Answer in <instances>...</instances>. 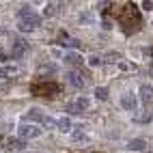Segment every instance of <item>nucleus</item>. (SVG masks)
I'll return each instance as SVG.
<instances>
[{"label":"nucleus","mask_w":153,"mask_h":153,"mask_svg":"<svg viewBox=\"0 0 153 153\" xmlns=\"http://www.w3.org/2000/svg\"><path fill=\"white\" fill-rule=\"evenodd\" d=\"M95 97H97V99H101V101H106V99H108V88L97 86V88H95Z\"/></svg>","instance_id":"a211bd4d"},{"label":"nucleus","mask_w":153,"mask_h":153,"mask_svg":"<svg viewBox=\"0 0 153 153\" xmlns=\"http://www.w3.org/2000/svg\"><path fill=\"white\" fill-rule=\"evenodd\" d=\"M127 149L129 151H145L147 149V142L142 140V138H134V140L127 142Z\"/></svg>","instance_id":"9b49d317"},{"label":"nucleus","mask_w":153,"mask_h":153,"mask_svg":"<svg viewBox=\"0 0 153 153\" xmlns=\"http://www.w3.org/2000/svg\"><path fill=\"white\" fill-rule=\"evenodd\" d=\"M58 43L60 45H67V48H76L78 45V41H76V39H71L65 30H60V33H58Z\"/></svg>","instance_id":"9d476101"},{"label":"nucleus","mask_w":153,"mask_h":153,"mask_svg":"<svg viewBox=\"0 0 153 153\" xmlns=\"http://www.w3.org/2000/svg\"><path fill=\"white\" fill-rule=\"evenodd\" d=\"M140 7L145 9V11H151V9H153V2H151V0H145V2H140Z\"/></svg>","instance_id":"412c9836"},{"label":"nucleus","mask_w":153,"mask_h":153,"mask_svg":"<svg viewBox=\"0 0 153 153\" xmlns=\"http://www.w3.org/2000/svg\"><path fill=\"white\" fill-rule=\"evenodd\" d=\"M101 60H104V58H101V56H97V54H93V56H91V58H88V65H91V67H97V65H101Z\"/></svg>","instance_id":"6ab92c4d"},{"label":"nucleus","mask_w":153,"mask_h":153,"mask_svg":"<svg viewBox=\"0 0 153 153\" xmlns=\"http://www.w3.org/2000/svg\"><path fill=\"white\" fill-rule=\"evenodd\" d=\"M17 134H19V138H37V136H41V127L39 125H33V123H24V125H19V129H17Z\"/></svg>","instance_id":"20e7f679"},{"label":"nucleus","mask_w":153,"mask_h":153,"mask_svg":"<svg viewBox=\"0 0 153 153\" xmlns=\"http://www.w3.org/2000/svg\"><path fill=\"white\" fill-rule=\"evenodd\" d=\"M19 19H22V22H30L35 26H39V22H41V17L33 11V7H22L19 9Z\"/></svg>","instance_id":"39448f33"},{"label":"nucleus","mask_w":153,"mask_h":153,"mask_svg":"<svg viewBox=\"0 0 153 153\" xmlns=\"http://www.w3.org/2000/svg\"><path fill=\"white\" fill-rule=\"evenodd\" d=\"M56 11H58V2H48L43 9V17H52L56 15Z\"/></svg>","instance_id":"4468645a"},{"label":"nucleus","mask_w":153,"mask_h":153,"mask_svg":"<svg viewBox=\"0 0 153 153\" xmlns=\"http://www.w3.org/2000/svg\"><path fill=\"white\" fill-rule=\"evenodd\" d=\"M26 41L22 37H11V50H9V56L11 58H22L26 54Z\"/></svg>","instance_id":"7ed1b4c3"},{"label":"nucleus","mask_w":153,"mask_h":153,"mask_svg":"<svg viewBox=\"0 0 153 153\" xmlns=\"http://www.w3.org/2000/svg\"><path fill=\"white\" fill-rule=\"evenodd\" d=\"M101 26H104V30H110V28H112V24H110V19H108V17L104 19V24H101Z\"/></svg>","instance_id":"5701e85b"},{"label":"nucleus","mask_w":153,"mask_h":153,"mask_svg":"<svg viewBox=\"0 0 153 153\" xmlns=\"http://www.w3.org/2000/svg\"><path fill=\"white\" fill-rule=\"evenodd\" d=\"M17 28L22 30V33H33L37 26H35V24H30V22H19V24H17Z\"/></svg>","instance_id":"f3484780"},{"label":"nucleus","mask_w":153,"mask_h":153,"mask_svg":"<svg viewBox=\"0 0 153 153\" xmlns=\"http://www.w3.org/2000/svg\"><path fill=\"white\" fill-rule=\"evenodd\" d=\"M30 91H33V95H37V97H52L60 91V86L56 82H43V84H33Z\"/></svg>","instance_id":"f03ea898"},{"label":"nucleus","mask_w":153,"mask_h":153,"mask_svg":"<svg viewBox=\"0 0 153 153\" xmlns=\"http://www.w3.org/2000/svg\"><path fill=\"white\" fill-rule=\"evenodd\" d=\"M67 80H69V84L74 86V88H82L84 86V78L78 74V71H69L67 74Z\"/></svg>","instance_id":"0eeeda50"},{"label":"nucleus","mask_w":153,"mask_h":153,"mask_svg":"<svg viewBox=\"0 0 153 153\" xmlns=\"http://www.w3.org/2000/svg\"><path fill=\"white\" fill-rule=\"evenodd\" d=\"M147 54H149V56H153V48H149V50H147Z\"/></svg>","instance_id":"b1692460"},{"label":"nucleus","mask_w":153,"mask_h":153,"mask_svg":"<svg viewBox=\"0 0 153 153\" xmlns=\"http://www.w3.org/2000/svg\"><path fill=\"white\" fill-rule=\"evenodd\" d=\"M121 106H123L125 110H129V112H134L136 108H138V99H136V95L131 93H123V97H121Z\"/></svg>","instance_id":"423d86ee"},{"label":"nucleus","mask_w":153,"mask_h":153,"mask_svg":"<svg viewBox=\"0 0 153 153\" xmlns=\"http://www.w3.org/2000/svg\"><path fill=\"white\" fill-rule=\"evenodd\" d=\"M74 142H78V145H86V142H88V136L82 134V131H76V134H74Z\"/></svg>","instance_id":"dca6fc26"},{"label":"nucleus","mask_w":153,"mask_h":153,"mask_svg":"<svg viewBox=\"0 0 153 153\" xmlns=\"http://www.w3.org/2000/svg\"><path fill=\"white\" fill-rule=\"evenodd\" d=\"M26 147V142L22 138H9L7 140V149H24Z\"/></svg>","instance_id":"ddd939ff"},{"label":"nucleus","mask_w":153,"mask_h":153,"mask_svg":"<svg viewBox=\"0 0 153 153\" xmlns=\"http://www.w3.org/2000/svg\"><path fill=\"white\" fill-rule=\"evenodd\" d=\"M93 22V15L91 13H80V24H91Z\"/></svg>","instance_id":"aec40b11"},{"label":"nucleus","mask_w":153,"mask_h":153,"mask_svg":"<svg viewBox=\"0 0 153 153\" xmlns=\"http://www.w3.org/2000/svg\"><path fill=\"white\" fill-rule=\"evenodd\" d=\"M117 17H119V22H121V26H123L125 33H134V30L140 28L138 9H136V4H131V2L125 4V7H121V11L117 13Z\"/></svg>","instance_id":"f257e3e1"},{"label":"nucleus","mask_w":153,"mask_h":153,"mask_svg":"<svg viewBox=\"0 0 153 153\" xmlns=\"http://www.w3.org/2000/svg\"><path fill=\"white\" fill-rule=\"evenodd\" d=\"M74 108H76L78 112L86 110V108H88V99H86V97H78V99L74 101Z\"/></svg>","instance_id":"2eb2a0df"},{"label":"nucleus","mask_w":153,"mask_h":153,"mask_svg":"<svg viewBox=\"0 0 153 153\" xmlns=\"http://www.w3.org/2000/svg\"><path fill=\"white\" fill-rule=\"evenodd\" d=\"M56 129H58V131H63V134L71 131V121H69L67 117H60V119L56 121Z\"/></svg>","instance_id":"f8f14e48"},{"label":"nucleus","mask_w":153,"mask_h":153,"mask_svg":"<svg viewBox=\"0 0 153 153\" xmlns=\"http://www.w3.org/2000/svg\"><path fill=\"white\" fill-rule=\"evenodd\" d=\"M106 56H108V60H119V58H121L119 52H110V54H106Z\"/></svg>","instance_id":"4be33fe9"},{"label":"nucleus","mask_w":153,"mask_h":153,"mask_svg":"<svg viewBox=\"0 0 153 153\" xmlns=\"http://www.w3.org/2000/svg\"><path fill=\"white\" fill-rule=\"evenodd\" d=\"M65 63H69V65H74V67H80V65L84 63V58L80 56L78 52H67V54H65Z\"/></svg>","instance_id":"6e6552de"},{"label":"nucleus","mask_w":153,"mask_h":153,"mask_svg":"<svg viewBox=\"0 0 153 153\" xmlns=\"http://www.w3.org/2000/svg\"><path fill=\"white\" fill-rule=\"evenodd\" d=\"M140 97H142V101H145V104H147V101H153V86L151 84H140Z\"/></svg>","instance_id":"1a4fd4ad"}]
</instances>
